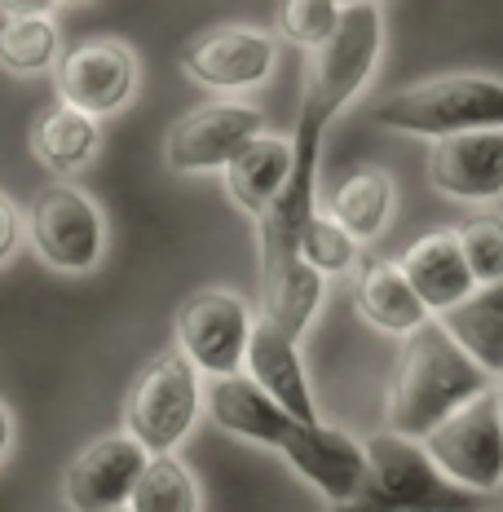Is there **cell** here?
Masks as SVG:
<instances>
[{
	"label": "cell",
	"instance_id": "obj_14",
	"mask_svg": "<svg viewBox=\"0 0 503 512\" xmlns=\"http://www.w3.org/2000/svg\"><path fill=\"white\" fill-rule=\"evenodd\" d=\"M428 186L455 204H495L503 199V128L459 133L433 142Z\"/></svg>",
	"mask_w": 503,
	"mask_h": 512
},
{
	"label": "cell",
	"instance_id": "obj_7",
	"mask_svg": "<svg viewBox=\"0 0 503 512\" xmlns=\"http://www.w3.org/2000/svg\"><path fill=\"white\" fill-rule=\"evenodd\" d=\"M362 451H367V486L389 512H481L486 504L446 482L420 442L380 429Z\"/></svg>",
	"mask_w": 503,
	"mask_h": 512
},
{
	"label": "cell",
	"instance_id": "obj_5",
	"mask_svg": "<svg viewBox=\"0 0 503 512\" xmlns=\"http://www.w3.org/2000/svg\"><path fill=\"white\" fill-rule=\"evenodd\" d=\"M424 455L433 468L464 495H495L503 490V415L495 402V389L459 407L446 424H437L424 437Z\"/></svg>",
	"mask_w": 503,
	"mask_h": 512
},
{
	"label": "cell",
	"instance_id": "obj_29",
	"mask_svg": "<svg viewBox=\"0 0 503 512\" xmlns=\"http://www.w3.org/2000/svg\"><path fill=\"white\" fill-rule=\"evenodd\" d=\"M53 9H62L58 0H0V14H49Z\"/></svg>",
	"mask_w": 503,
	"mask_h": 512
},
{
	"label": "cell",
	"instance_id": "obj_9",
	"mask_svg": "<svg viewBox=\"0 0 503 512\" xmlns=\"http://www.w3.org/2000/svg\"><path fill=\"white\" fill-rule=\"evenodd\" d=\"M265 133V111L252 102H208L186 111L164 137V164L173 173H226L230 159Z\"/></svg>",
	"mask_w": 503,
	"mask_h": 512
},
{
	"label": "cell",
	"instance_id": "obj_22",
	"mask_svg": "<svg viewBox=\"0 0 503 512\" xmlns=\"http://www.w3.org/2000/svg\"><path fill=\"white\" fill-rule=\"evenodd\" d=\"M102 151V124L71 106L53 102L31 124V155L53 173H76Z\"/></svg>",
	"mask_w": 503,
	"mask_h": 512
},
{
	"label": "cell",
	"instance_id": "obj_27",
	"mask_svg": "<svg viewBox=\"0 0 503 512\" xmlns=\"http://www.w3.org/2000/svg\"><path fill=\"white\" fill-rule=\"evenodd\" d=\"M340 14H345V5H336V0H287V5H278V31L296 49L318 53L336 36Z\"/></svg>",
	"mask_w": 503,
	"mask_h": 512
},
{
	"label": "cell",
	"instance_id": "obj_12",
	"mask_svg": "<svg viewBox=\"0 0 503 512\" xmlns=\"http://www.w3.org/2000/svg\"><path fill=\"white\" fill-rule=\"evenodd\" d=\"M146 460H151V455H146L128 433L93 437L76 460L67 464L62 504L71 512H124Z\"/></svg>",
	"mask_w": 503,
	"mask_h": 512
},
{
	"label": "cell",
	"instance_id": "obj_15",
	"mask_svg": "<svg viewBox=\"0 0 503 512\" xmlns=\"http://www.w3.org/2000/svg\"><path fill=\"white\" fill-rule=\"evenodd\" d=\"M243 376H248L261 393H270L296 424H323L314 389H309V376H305L301 340L283 336L274 323H265L261 314H256L248 354H243Z\"/></svg>",
	"mask_w": 503,
	"mask_h": 512
},
{
	"label": "cell",
	"instance_id": "obj_32",
	"mask_svg": "<svg viewBox=\"0 0 503 512\" xmlns=\"http://www.w3.org/2000/svg\"><path fill=\"white\" fill-rule=\"evenodd\" d=\"M495 402H499V415H503V380H495Z\"/></svg>",
	"mask_w": 503,
	"mask_h": 512
},
{
	"label": "cell",
	"instance_id": "obj_30",
	"mask_svg": "<svg viewBox=\"0 0 503 512\" xmlns=\"http://www.w3.org/2000/svg\"><path fill=\"white\" fill-rule=\"evenodd\" d=\"M331 512H389V508H384L380 499L371 495V486H367L358 499H349V504H340V508H331Z\"/></svg>",
	"mask_w": 503,
	"mask_h": 512
},
{
	"label": "cell",
	"instance_id": "obj_10",
	"mask_svg": "<svg viewBox=\"0 0 503 512\" xmlns=\"http://www.w3.org/2000/svg\"><path fill=\"white\" fill-rule=\"evenodd\" d=\"M142 67H137V53L115 36H93L76 45L67 58H58L53 67V89L58 102L71 111L89 115L102 124V115H115L133 102Z\"/></svg>",
	"mask_w": 503,
	"mask_h": 512
},
{
	"label": "cell",
	"instance_id": "obj_18",
	"mask_svg": "<svg viewBox=\"0 0 503 512\" xmlns=\"http://www.w3.org/2000/svg\"><path fill=\"white\" fill-rule=\"evenodd\" d=\"M353 309L362 323H371L384 336H415L428 318L420 296L411 292V283L402 279L398 261H380V256H362L358 279H353Z\"/></svg>",
	"mask_w": 503,
	"mask_h": 512
},
{
	"label": "cell",
	"instance_id": "obj_13",
	"mask_svg": "<svg viewBox=\"0 0 503 512\" xmlns=\"http://www.w3.org/2000/svg\"><path fill=\"white\" fill-rule=\"evenodd\" d=\"M278 451L331 508L367 490V451L358 437H349L336 424H292Z\"/></svg>",
	"mask_w": 503,
	"mask_h": 512
},
{
	"label": "cell",
	"instance_id": "obj_26",
	"mask_svg": "<svg viewBox=\"0 0 503 512\" xmlns=\"http://www.w3.org/2000/svg\"><path fill=\"white\" fill-rule=\"evenodd\" d=\"M455 239H459V252H464V265L477 287L503 279V217L499 212H473L464 226H455Z\"/></svg>",
	"mask_w": 503,
	"mask_h": 512
},
{
	"label": "cell",
	"instance_id": "obj_31",
	"mask_svg": "<svg viewBox=\"0 0 503 512\" xmlns=\"http://www.w3.org/2000/svg\"><path fill=\"white\" fill-rule=\"evenodd\" d=\"M9 446H14V415H9V407L0 402V460L9 455Z\"/></svg>",
	"mask_w": 503,
	"mask_h": 512
},
{
	"label": "cell",
	"instance_id": "obj_1",
	"mask_svg": "<svg viewBox=\"0 0 503 512\" xmlns=\"http://www.w3.org/2000/svg\"><path fill=\"white\" fill-rule=\"evenodd\" d=\"M384 53V9L376 0H353L340 14L336 36L309 62L301 115L292 137V177L278 204L256 221V261H261V318L278 332L301 340L323 305V279L301 261V230L318 208V159L323 133L340 120V111L358 98L376 76Z\"/></svg>",
	"mask_w": 503,
	"mask_h": 512
},
{
	"label": "cell",
	"instance_id": "obj_6",
	"mask_svg": "<svg viewBox=\"0 0 503 512\" xmlns=\"http://www.w3.org/2000/svg\"><path fill=\"white\" fill-rule=\"evenodd\" d=\"M252 327H256V309L239 292L203 287V292L186 296L177 309V323H173L177 354L208 380L239 376Z\"/></svg>",
	"mask_w": 503,
	"mask_h": 512
},
{
	"label": "cell",
	"instance_id": "obj_11",
	"mask_svg": "<svg viewBox=\"0 0 503 512\" xmlns=\"http://www.w3.org/2000/svg\"><path fill=\"white\" fill-rule=\"evenodd\" d=\"M278 62V45L270 31L221 23L208 27L181 49V71L212 93H243L261 89Z\"/></svg>",
	"mask_w": 503,
	"mask_h": 512
},
{
	"label": "cell",
	"instance_id": "obj_2",
	"mask_svg": "<svg viewBox=\"0 0 503 512\" xmlns=\"http://www.w3.org/2000/svg\"><path fill=\"white\" fill-rule=\"evenodd\" d=\"M490 389H495V380L433 318L402 345L398 371L389 380V398H384V433L424 442L437 424H446L459 407H468Z\"/></svg>",
	"mask_w": 503,
	"mask_h": 512
},
{
	"label": "cell",
	"instance_id": "obj_4",
	"mask_svg": "<svg viewBox=\"0 0 503 512\" xmlns=\"http://www.w3.org/2000/svg\"><path fill=\"white\" fill-rule=\"evenodd\" d=\"M203 411V380L177 349L151 358L124 398V433L146 455H173Z\"/></svg>",
	"mask_w": 503,
	"mask_h": 512
},
{
	"label": "cell",
	"instance_id": "obj_8",
	"mask_svg": "<svg viewBox=\"0 0 503 512\" xmlns=\"http://www.w3.org/2000/svg\"><path fill=\"white\" fill-rule=\"evenodd\" d=\"M27 234L36 256L49 270L62 274H89L98 270L102 252H106V221L102 208L84 195L71 181H53L36 199H31V217Z\"/></svg>",
	"mask_w": 503,
	"mask_h": 512
},
{
	"label": "cell",
	"instance_id": "obj_19",
	"mask_svg": "<svg viewBox=\"0 0 503 512\" xmlns=\"http://www.w3.org/2000/svg\"><path fill=\"white\" fill-rule=\"evenodd\" d=\"M287 177H292V137L261 133L256 142H248L230 159L226 190H230L234 208L248 212L252 221H261L278 204V195L287 190Z\"/></svg>",
	"mask_w": 503,
	"mask_h": 512
},
{
	"label": "cell",
	"instance_id": "obj_28",
	"mask_svg": "<svg viewBox=\"0 0 503 512\" xmlns=\"http://www.w3.org/2000/svg\"><path fill=\"white\" fill-rule=\"evenodd\" d=\"M18 239H23V217H18L14 199H9V195H0V265H5L9 256H14Z\"/></svg>",
	"mask_w": 503,
	"mask_h": 512
},
{
	"label": "cell",
	"instance_id": "obj_17",
	"mask_svg": "<svg viewBox=\"0 0 503 512\" xmlns=\"http://www.w3.org/2000/svg\"><path fill=\"white\" fill-rule=\"evenodd\" d=\"M203 411L208 420L217 424L221 433L230 437H243L252 446H283V437L292 433V415H287L270 393H261L256 384L243 376H221V380H208L203 384Z\"/></svg>",
	"mask_w": 503,
	"mask_h": 512
},
{
	"label": "cell",
	"instance_id": "obj_25",
	"mask_svg": "<svg viewBox=\"0 0 503 512\" xmlns=\"http://www.w3.org/2000/svg\"><path fill=\"white\" fill-rule=\"evenodd\" d=\"M301 261L327 283V279H340V274L358 270L362 248L327 217V208H314V217H309L301 230Z\"/></svg>",
	"mask_w": 503,
	"mask_h": 512
},
{
	"label": "cell",
	"instance_id": "obj_16",
	"mask_svg": "<svg viewBox=\"0 0 503 512\" xmlns=\"http://www.w3.org/2000/svg\"><path fill=\"white\" fill-rule=\"evenodd\" d=\"M398 270H402V279L411 283V292L420 296L428 318L451 314L455 305H464L468 296L477 292L473 274H468V265H464V252H459L455 226L420 234V239L402 252Z\"/></svg>",
	"mask_w": 503,
	"mask_h": 512
},
{
	"label": "cell",
	"instance_id": "obj_20",
	"mask_svg": "<svg viewBox=\"0 0 503 512\" xmlns=\"http://www.w3.org/2000/svg\"><path fill=\"white\" fill-rule=\"evenodd\" d=\"M393 208H398V190H393V177L384 168H353V173L331 190L327 199V217L336 221L340 230L349 234L353 243H376L393 221Z\"/></svg>",
	"mask_w": 503,
	"mask_h": 512
},
{
	"label": "cell",
	"instance_id": "obj_3",
	"mask_svg": "<svg viewBox=\"0 0 503 512\" xmlns=\"http://www.w3.org/2000/svg\"><path fill=\"white\" fill-rule=\"evenodd\" d=\"M371 120L406 137L446 142L459 133L503 128V80L495 76H433L389 93Z\"/></svg>",
	"mask_w": 503,
	"mask_h": 512
},
{
	"label": "cell",
	"instance_id": "obj_21",
	"mask_svg": "<svg viewBox=\"0 0 503 512\" xmlns=\"http://www.w3.org/2000/svg\"><path fill=\"white\" fill-rule=\"evenodd\" d=\"M437 323L490 380H503V279L486 283Z\"/></svg>",
	"mask_w": 503,
	"mask_h": 512
},
{
	"label": "cell",
	"instance_id": "obj_33",
	"mask_svg": "<svg viewBox=\"0 0 503 512\" xmlns=\"http://www.w3.org/2000/svg\"><path fill=\"white\" fill-rule=\"evenodd\" d=\"M124 512H128V508H124Z\"/></svg>",
	"mask_w": 503,
	"mask_h": 512
},
{
	"label": "cell",
	"instance_id": "obj_24",
	"mask_svg": "<svg viewBox=\"0 0 503 512\" xmlns=\"http://www.w3.org/2000/svg\"><path fill=\"white\" fill-rule=\"evenodd\" d=\"M199 482L177 455H151L133 486L128 512H199Z\"/></svg>",
	"mask_w": 503,
	"mask_h": 512
},
{
	"label": "cell",
	"instance_id": "obj_23",
	"mask_svg": "<svg viewBox=\"0 0 503 512\" xmlns=\"http://www.w3.org/2000/svg\"><path fill=\"white\" fill-rule=\"evenodd\" d=\"M62 40L49 14H0V67L14 76H40L58 67Z\"/></svg>",
	"mask_w": 503,
	"mask_h": 512
}]
</instances>
